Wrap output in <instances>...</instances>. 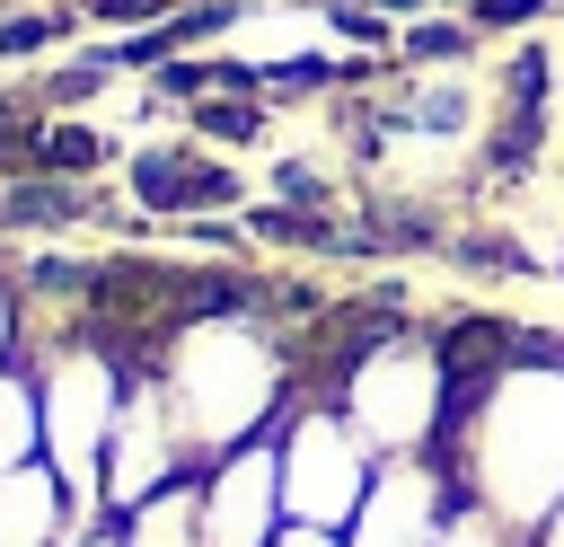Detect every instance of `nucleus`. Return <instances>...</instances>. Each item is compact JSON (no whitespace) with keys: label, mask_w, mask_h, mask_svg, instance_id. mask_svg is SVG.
Segmentation results:
<instances>
[{"label":"nucleus","mask_w":564,"mask_h":547,"mask_svg":"<svg viewBox=\"0 0 564 547\" xmlns=\"http://www.w3.org/2000/svg\"><path fill=\"white\" fill-rule=\"evenodd\" d=\"M458 503H485L511 529H538L564 494V362H511L476 388H449L432 450Z\"/></svg>","instance_id":"nucleus-1"},{"label":"nucleus","mask_w":564,"mask_h":547,"mask_svg":"<svg viewBox=\"0 0 564 547\" xmlns=\"http://www.w3.org/2000/svg\"><path fill=\"white\" fill-rule=\"evenodd\" d=\"M167 406H176V432L194 441V459H220L238 441H264L300 388V362H291V335L264 318V300L247 309H194L167 326V344L150 353Z\"/></svg>","instance_id":"nucleus-2"},{"label":"nucleus","mask_w":564,"mask_h":547,"mask_svg":"<svg viewBox=\"0 0 564 547\" xmlns=\"http://www.w3.org/2000/svg\"><path fill=\"white\" fill-rule=\"evenodd\" d=\"M335 406H344V423H352L379 459H423V450H441V423H449L441 344L414 335V326H388L379 344H361V353L344 362Z\"/></svg>","instance_id":"nucleus-3"},{"label":"nucleus","mask_w":564,"mask_h":547,"mask_svg":"<svg viewBox=\"0 0 564 547\" xmlns=\"http://www.w3.org/2000/svg\"><path fill=\"white\" fill-rule=\"evenodd\" d=\"M273 459H282V521H317V529H344L379 468V450L344 423L335 397H291L273 423Z\"/></svg>","instance_id":"nucleus-4"},{"label":"nucleus","mask_w":564,"mask_h":547,"mask_svg":"<svg viewBox=\"0 0 564 547\" xmlns=\"http://www.w3.org/2000/svg\"><path fill=\"white\" fill-rule=\"evenodd\" d=\"M123 362L106 344H70L53 362H35V423H44V468L70 485V494H97V468H106V432H115V406H123Z\"/></svg>","instance_id":"nucleus-5"},{"label":"nucleus","mask_w":564,"mask_h":547,"mask_svg":"<svg viewBox=\"0 0 564 547\" xmlns=\"http://www.w3.org/2000/svg\"><path fill=\"white\" fill-rule=\"evenodd\" d=\"M194 468H203V459H194V441L176 432V406H167L159 371H132V379H123V406H115V432H106V468H97L106 512L150 503L159 485H176V476H194Z\"/></svg>","instance_id":"nucleus-6"},{"label":"nucleus","mask_w":564,"mask_h":547,"mask_svg":"<svg viewBox=\"0 0 564 547\" xmlns=\"http://www.w3.org/2000/svg\"><path fill=\"white\" fill-rule=\"evenodd\" d=\"M449 512H458V485H449V468L432 450L423 459H379L370 494L344 521V547H441Z\"/></svg>","instance_id":"nucleus-7"},{"label":"nucleus","mask_w":564,"mask_h":547,"mask_svg":"<svg viewBox=\"0 0 564 547\" xmlns=\"http://www.w3.org/2000/svg\"><path fill=\"white\" fill-rule=\"evenodd\" d=\"M123 194L141 221H212L247 203V176L229 159H212L203 141H141L123 159Z\"/></svg>","instance_id":"nucleus-8"},{"label":"nucleus","mask_w":564,"mask_h":547,"mask_svg":"<svg viewBox=\"0 0 564 547\" xmlns=\"http://www.w3.org/2000/svg\"><path fill=\"white\" fill-rule=\"evenodd\" d=\"M194 476H203V547H273V529H282V459H273V432L203 459Z\"/></svg>","instance_id":"nucleus-9"},{"label":"nucleus","mask_w":564,"mask_h":547,"mask_svg":"<svg viewBox=\"0 0 564 547\" xmlns=\"http://www.w3.org/2000/svg\"><path fill=\"white\" fill-rule=\"evenodd\" d=\"M62 521H70V485L44 459L0 468V547H62Z\"/></svg>","instance_id":"nucleus-10"},{"label":"nucleus","mask_w":564,"mask_h":547,"mask_svg":"<svg viewBox=\"0 0 564 547\" xmlns=\"http://www.w3.org/2000/svg\"><path fill=\"white\" fill-rule=\"evenodd\" d=\"M115 538L123 547H203V476H176L150 503L115 512Z\"/></svg>","instance_id":"nucleus-11"},{"label":"nucleus","mask_w":564,"mask_h":547,"mask_svg":"<svg viewBox=\"0 0 564 547\" xmlns=\"http://www.w3.org/2000/svg\"><path fill=\"white\" fill-rule=\"evenodd\" d=\"M476 44L485 35L467 18H414V26H397V62H414V71H467Z\"/></svg>","instance_id":"nucleus-12"},{"label":"nucleus","mask_w":564,"mask_h":547,"mask_svg":"<svg viewBox=\"0 0 564 547\" xmlns=\"http://www.w3.org/2000/svg\"><path fill=\"white\" fill-rule=\"evenodd\" d=\"M44 459V423H35V371L0 362V468Z\"/></svg>","instance_id":"nucleus-13"},{"label":"nucleus","mask_w":564,"mask_h":547,"mask_svg":"<svg viewBox=\"0 0 564 547\" xmlns=\"http://www.w3.org/2000/svg\"><path fill=\"white\" fill-rule=\"evenodd\" d=\"M115 159V141L97 132V124H62V115H44V141H35V168L44 176H97Z\"/></svg>","instance_id":"nucleus-14"},{"label":"nucleus","mask_w":564,"mask_h":547,"mask_svg":"<svg viewBox=\"0 0 564 547\" xmlns=\"http://www.w3.org/2000/svg\"><path fill=\"white\" fill-rule=\"evenodd\" d=\"M79 26V9H9L0 18V62H26V53H53L62 35Z\"/></svg>","instance_id":"nucleus-15"},{"label":"nucleus","mask_w":564,"mask_h":547,"mask_svg":"<svg viewBox=\"0 0 564 547\" xmlns=\"http://www.w3.org/2000/svg\"><path fill=\"white\" fill-rule=\"evenodd\" d=\"M441 547H529V529L494 521L485 503H458V512H449V529H441Z\"/></svg>","instance_id":"nucleus-16"},{"label":"nucleus","mask_w":564,"mask_h":547,"mask_svg":"<svg viewBox=\"0 0 564 547\" xmlns=\"http://www.w3.org/2000/svg\"><path fill=\"white\" fill-rule=\"evenodd\" d=\"M538 18H546V0H467V26L476 35H520Z\"/></svg>","instance_id":"nucleus-17"},{"label":"nucleus","mask_w":564,"mask_h":547,"mask_svg":"<svg viewBox=\"0 0 564 547\" xmlns=\"http://www.w3.org/2000/svg\"><path fill=\"white\" fill-rule=\"evenodd\" d=\"M273 547H344V529H317V521H282Z\"/></svg>","instance_id":"nucleus-18"},{"label":"nucleus","mask_w":564,"mask_h":547,"mask_svg":"<svg viewBox=\"0 0 564 547\" xmlns=\"http://www.w3.org/2000/svg\"><path fill=\"white\" fill-rule=\"evenodd\" d=\"M0 362H18V300H9V282H0Z\"/></svg>","instance_id":"nucleus-19"},{"label":"nucleus","mask_w":564,"mask_h":547,"mask_svg":"<svg viewBox=\"0 0 564 547\" xmlns=\"http://www.w3.org/2000/svg\"><path fill=\"white\" fill-rule=\"evenodd\" d=\"M529 547H564V494H555V512H546V521L529 529Z\"/></svg>","instance_id":"nucleus-20"},{"label":"nucleus","mask_w":564,"mask_h":547,"mask_svg":"<svg viewBox=\"0 0 564 547\" xmlns=\"http://www.w3.org/2000/svg\"><path fill=\"white\" fill-rule=\"evenodd\" d=\"M79 547H123V538H115V529H97V538H79Z\"/></svg>","instance_id":"nucleus-21"}]
</instances>
